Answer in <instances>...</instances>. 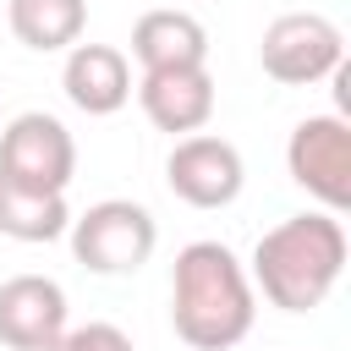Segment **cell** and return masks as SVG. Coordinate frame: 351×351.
Here are the masks:
<instances>
[{"instance_id": "6da1fadb", "label": "cell", "mask_w": 351, "mask_h": 351, "mask_svg": "<svg viewBox=\"0 0 351 351\" xmlns=\"http://www.w3.org/2000/svg\"><path fill=\"white\" fill-rule=\"evenodd\" d=\"M258 291L225 241H186L170 269V324L192 351H230L252 335Z\"/></svg>"}, {"instance_id": "7a4b0ae2", "label": "cell", "mask_w": 351, "mask_h": 351, "mask_svg": "<svg viewBox=\"0 0 351 351\" xmlns=\"http://www.w3.org/2000/svg\"><path fill=\"white\" fill-rule=\"evenodd\" d=\"M252 291L280 313H313L346 274V225L329 208L291 214L252 247Z\"/></svg>"}, {"instance_id": "3957f363", "label": "cell", "mask_w": 351, "mask_h": 351, "mask_svg": "<svg viewBox=\"0 0 351 351\" xmlns=\"http://www.w3.org/2000/svg\"><path fill=\"white\" fill-rule=\"evenodd\" d=\"M66 236H71L77 263L93 269V274H137L159 247L154 214L143 203H132V197H104V203L71 214Z\"/></svg>"}, {"instance_id": "277c9868", "label": "cell", "mask_w": 351, "mask_h": 351, "mask_svg": "<svg viewBox=\"0 0 351 351\" xmlns=\"http://www.w3.org/2000/svg\"><path fill=\"white\" fill-rule=\"evenodd\" d=\"M346 60V33L324 11H285L258 38V66L285 88H313Z\"/></svg>"}, {"instance_id": "5b68a950", "label": "cell", "mask_w": 351, "mask_h": 351, "mask_svg": "<svg viewBox=\"0 0 351 351\" xmlns=\"http://www.w3.org/2000/svg\"><path fill=\"white\" fill-rule=\"evenodd\" d=\"M0 176L33 192H66L77 176V143L49 110H22L0 132Z\"/></svg>"}, {"instance_id": "8992f818", "label": "cell", "mask_w": 351, "mask_h": 351, "mask_svg": "<svg viewBox=\"0 0 351 351\" xmlns=\"http://www.w3.org/2000/svg\"><path fill=\"white\" fill-rule=\"evenodd\" d=\"M285 170L307 197H318L329 214H340L351 203V126H346V115L296 121V132L285 143Z\"/></svg>"}, {"instance_id": "52a82bcc", "label": "cell", "mask_w": 351, "mask_h": 351, "mask_svg": "<svg viewBox=\"0 0 351 351\" xmlns=\"http://www.w3.org/2000/svg\"><path fill=\"white\" fill-rule=\"evenodd\" d=\"M165 186L186 208H230L247 186L241 148L214 132H186V137H176V148L165 159Z\"/></svg>"}, {"instance_id": "ba28073f", "label": "cell", "mask_w": 351, "mask_h": 351, "mask_svg": "<svg viewBox=\"0 0 351 351\" xmlns=\"http://www.w3.org/2000/svg\"><path fill=\"white\" fill-rule=\"evenodd\" d=\"M214 77L208 66H170V71H143L137 77V104L143 115L170 132V137H186V132H203L214 121Z\"/></svg>"}, {"instance_id": "9c48e42d", "label": "cell", "mask_w": 351, "mask_h": 351, "mask_svg": "<svg viewBox=\"0 0 351 351\" xmlns=\"http://www.w3.org/2000/svg\"><path fill=\"white\" fill-rule=\"evenodd\" d=\"M66 329V291L49 274H11L0 285V346L44 351Z\"/></svg>"}, {"instance_id": "30bf717a", "label": "cell", "mask_w": 351, "mask_h": 351, "mask_svg": "<svg viewBox=\"0 0 351 351\" xmlns=\"http://www.w3.org/2000/svg\"><path fill=\"white\" fill-rule=\"evenodd\" d=\"M60 88L82 115H115L132 99V60L115 44H71L60 66Z\"/></svg>"}, {"instance_id": "8fae6325", "label": "cell", "mask_w": 351, "mask_h": 351, "mask_svg": "<svg viewBox=\"0 0 351 351\" xmlns=\"http://www.w3.org/2000/svg\"><path fill=\"white\" fill-rule=\"evenodd\" d=\"M132 55L143 71H170V66H208V27L192 11L159 5L143 11L132 27Z\"/></svg>"}, {"instance_id": "7c38bea8", "label": "cell", "mask_w": 351, "mask_h": 351, "mask_svg": "<svg viewBox=\"0 0 351 351\" xmlns=\"http://www.w3.org/2000/svg\"><path fill=\"white\" fill-rule=\"evenodd\" d=\"M71 225V208H66V192H33V186H16L11 176H0V236L11 241H60Z\"/></svg>"}, {"instance_id": "4fadbf2b", "label": "cell", "mask_w": 351, "mask_h": 351, "mask_svg": "<svg viewBox=\"0 0 351 351\" xmlns=\"http://www.w3.org/2000/svg\"><path fill=\"white\" fill-rule=\"evenodd\" d=\"M5 22L16 33V44L55 55L71 49L88 27V0H5Z\"/></svg>"}, {"instance_id": "5bb4252c", "label": "cell", "mask_w": 351, "mask_h": 351, "mask_svg": "<svg viewBox=\"0 0 351 351\" xmlns=\"http://www.w3.org/2000/svg\"><path fill=\"white\" fill-rule=\"evenodd\" d=\"M44 351H132V335L121 324H66Z\"/></svg>"}]
</instances>
